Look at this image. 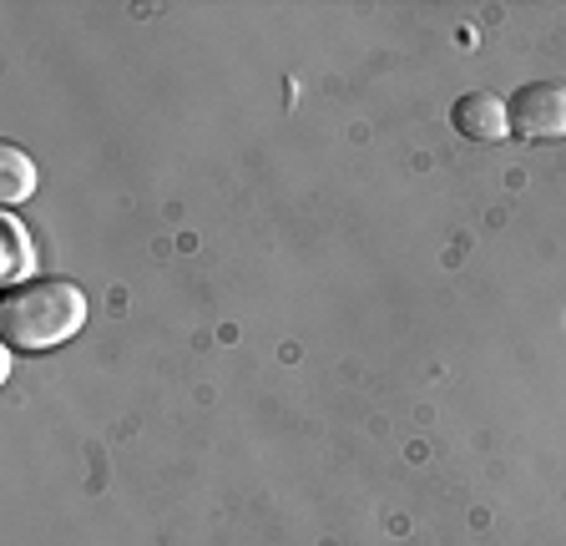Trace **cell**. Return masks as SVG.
Masks as SVG:
<instances>
[{
  "label": "cell",
  "mask_w": 566,
  "mask_h": 546,
  "mask_svg": "<svg viewBox=\"0 0 566 546\" xmlns=\"http://www.w3.org/2000/svg\"><path fill=\"white\" fill-rule=\"evenodd\" d=\"M82 324H86V294L71 284V279H31V284H15L11 294H6V304H0L6 345L25 349V355L66 345Z\"/></svg>",
  "instance_id": "obj_1"
},
{
  "label": "cell",
  "mask_w": 566,
  "mask_h": 546,
  "mask_svg": "<svg viewBox=\"0 0 566 546\" xmlns=\"http://www.w3.org/2000/svg\"><path fill=\"white\" fill-rule=\"evenodd\" d=\"M511 132L526 143H562L566 137V82H526L506 102Z\"/></svg>",
  "instance_id": "obj_2"
},
{
  "label": "cell",
  "mask_w": 566,
  "mask_h": 546,
  "mask_svg": "<svg viewBox=\"0 0 566 546\" xmlns=\"http://www.w3.org/2000/svg\"><path fill=\"white\" fill-rule=\"evenodd\" d=\"M450 117H455V132L465 143H501L511 132V112L495 92H465Z\"/></svg>",
  "instance_id": "obj_3"
},
{
  "label": "cell",
  "mask_w": 566,
  "mask_h": 546,
  "mask_svg": "<svg viewBox=\"0 0 566 546\" xmlns=\"http://www.w3.org/2000/svg\"><path fill=\"white\" fill-rule=\"evenodd\" d=\"M35 192V162L21 153L15 143L0 147V198L6 202H21Z\"/></svg>",
  "instance_id": "obj_4"
},
{
  "label": "cell",
  "mask_w": 566,
  "mask_h": 546,
  "mask_svg": "<svg viewBox=\"0 0 566 546\" xmlns=\"http://www.w3.org/2000/svg\"><path fill=\"white\" fill-rule=\"evenodd\" d=\"M0 273H6V284H15L25 269H31V238H25V228H21V218H11L6 213V238H0Z\"/></svg>",
  "instance_id": "obj_5"
}]
</instances>
